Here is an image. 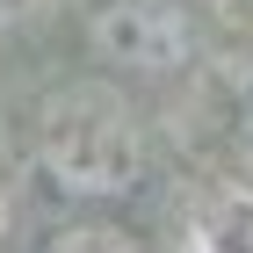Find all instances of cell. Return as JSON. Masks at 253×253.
<instances>
[{
	"label": "cell",
	"mask_w": 253,
	"mask_h": 253,
	"mask_svg": "<svg viewBox=\"0 0 253 253\" xmlns=\"http://www.w3.org/2000/svg\"><path fill=\"white\" fill-rule=\"evenodd\" d=\"M22 152H29V174L58 203H123L145 181L152 145H145V123L123 80L80 73L37 94L22 123Z\"/></svg>",
	"instance_id": "6da1fadb"
},
{
	"label": "cell",
	"mask_w": 253,
	"mask_h": 253,
	"mask_svg": "<svg viewBox=\"0 0 253 253\" xmlns=\"http://www.w3.org/2000/svg\"><path fill=\"white\" fill-rule=\"evenodd\" d=\"M87 51L123 87L188 80L203 58V7L195 0H87Z\"/></svg>",
	"instance_id": "7a4b0ae2"
},
{
	"label": "cell",
	"mask_w": 253,
	"mask_h": 253,
	"mask_svg": "<svg viewBox=\"0 0 253 253\" xmlns=\"http://www.w3.org/2000/svg\"><path fill=\"white\" fill-rule=\"evenodd\" d=\"M29 253H159V239L123 217V203H65L51 224L29 232Z\"/></svg>",
	"instance_id": "3957f363"
},
{
	"label": "cell",
	"mask_w": 253,
	"mask_h": 253,
	"mask_svg": "<svg viewBox=\"0 0 253 253\" xmlns=\"http://www.w3.org/2000/svg\"><path fill=\"white\" fill-rule=\"evenodd\" d=\"M239 181L253 188V116H246V137H239Z\"/></svg>",
	"instance_id": "277c9868"
},
{
	"label": "cell",
	"mask_w": 253,
	"mask_h": 253,
	"mask_svg": "<svg viewBox=\"0 0 253 253\" xmlns=\"http://www.w3.org/2000/svg\"><path fill=\"white\" fill-rule=\"evenodd\" d=\"M224 253H232V246H224Z\"/></svg>",
	"instance_id": "5b68a950"
}]
</instances>
